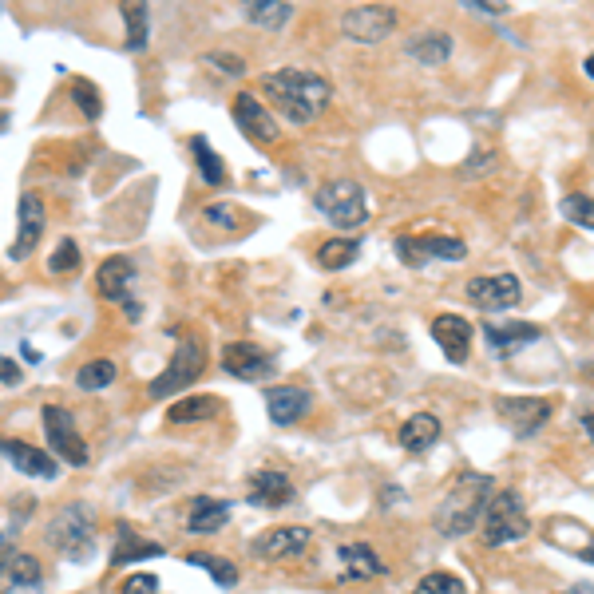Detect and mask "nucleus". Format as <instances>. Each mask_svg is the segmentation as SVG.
Here are the masks:
<instances>
[{"label":"nucleus","mask_w":594,"mask_h":594,"mask_svg":"<svg viewBox=\"0 0 594 594\" xmlns=\"http://www.w3.org/2000/svg\"><path fill=\"white\" fill-rule=\"evenodd\" d=\"M583 432L591 436V444H594V412H583Z\"/></svg>","instance_id":"45"},{"label":"nucleus","mask_w":594,"mask_h":594,"mask_svg":"<svg viewBox=\"0 0 594 594\" xmlns=\"http://www.w3.org/2000/svg\"><path fill=\"white\" fill-rule=\"evenodd\" d=\"M131 282H135V262L123 258V254L107 258L96 270V294L103 297V301H127Z\"/></svg>","instance_id":"22"},{"label":"nucleus","mask_w":594,"mask_h":594,"mask_svg":"<svg viewBox=\"0 0 594 594\" xmlns=\"http://www.w3.org/2000/svg\"><path fill=\"white\" fill-rule=\"evenodd\" d=\"M0 381H4V385H16V381H20V365L8 361V357H0Z\"/></svg>","instance_id":"42"},{"label":"nucleus","mask_w":594,"mask_h":594,"mask_svg":"<svg viewBox=\"0 0 594 594\" xmlns=\"http://www.w3.org/2000/svg\"><path fill=\"white\" fill-rule=\"evenodd\" d=\"M396 258L404 262V266H424V262H432V258H440V262H464L468 258V246L460 242V238H452V234H400L396 238Z\"/></svg>","instance_id":"9"},{"label":"nucleus","mask_w":594,"mask_h":594,"mask_svg":"<svg viewBox=\"0 0 594 594\" xmlns=\"http://www.w3.org/2000/svg\"><path fill=\"white\" fill-rule=\"evenodd\" d=\"M115 381V365L111 361H88V365H80V373H76V385L84 389V393H99V389H107Z\"/></svg>","instance_id":"35"},{"label":"nucleus","mask_w":594,"mask_h":594,"mask_svg":"<svg viewBox=\"0 0 594 594\" xmlns=\"http://www.w3.org/2000/svg\"><path fill=\"white\" fill-rule=\"evenodd\" d=\"M294 499V484H290V476L286 472H258L254 480H250V503H258V507H286Z\"/></svg>","instance_id":"23"},{"label":"nucleus","mask_w":594,"mask_h":594,"mask_svg":"<svg viewBox=\"0 0 594 594\" xmlns=\"http://www.w3.org/2000/svg\"><path fill=\"white\" fill-rule=\"evenodd\" d=\"M191 155H195V167L206 187H226V167H222V159L210 151V143H206L202 135L191 139Z\"/></svg>","instance_id":"31"},{"label":"nucleus","mask_w":594,"mask_h":594,"mask_svg":"<svg viewBox=\"0 0 594 594\" xmlns=\"http://www.w3.org/2000/svg\"><path fill=\"white\" fill-rule=\"evenodd\" d=\"M559 594H594V587L591 583H575V587H567V591H559Z\"/></svg>","instance_id":"44"},{"label":"nucleus","mask_w":594,"mask_h":594,"mask_svg":"<svg viewBox=\"0 0 594 594\" xmlns=\"http://www.w3.org/2000/svg\"><path fill=\"white\" fill-rule=\"evenodd\" d=\"M214 416H222V400L218 396H183L167 412L171 424H202V420H214Z\"/></svg>","instance_id":"27"},{"label":"nucleus","mask_w":594,"mask_h":594,"mask_svg":"<svg viewBox=\"0 0 594 594\" xmlns=\"http://www.w3.org/2000/svg\"><path fill=\"white\" fill-rule=\"evenodd\" d=\"M313 408V393L309 389H297V385H278V389H266V412L274 424H297L301 416H309Z\"/></svg>","instance_id":"19"},{"label":"nucleus","mask_w":594,"mask_h":594,"mask_svg":"<svg viewBox=\"0 0 594 594\" xmlns=\"http://www.w3.org/2000/svg\"><path fill=\"white\" fill-rule=\"evenodd\" d=\"M187 563H191V567H206L218 587H234V583H238V567H234L230 559H218V555H202V551H198V555H187Z\"/></svg>","instance_id":"34"},{"label":"nucleus","mask_w":594,"mask_h":594,"mask_svg":"<svg viewBox=\"0 0 594 594\" xmlns=\"http://www.w3.org/2000/svg\"><path fill=\"white\" fill-rule=\"evenodd\" d=\"M559 210L575 222V226H583V230H594V198L591 195H567L559 202Z\"/></svg>","instance_id":"37"},{"label":"nucleus","mask_w":594,"mask_h":594,"mask_svg":"<svg viewBox=\"0 0 594 594\" xmlns=\"http://www.w3.org/2000/svg\"><path fill=\"white\" fill-rule=\"evenodd\" d=\"M234 123L242 127L246 139L262 143V147L278 143V135H282V131H278V119L266 111L262 99H254L250 92H238V96H234Z\"/></svg>","instance_id":"15"},{"label":"nucleus","mask_w":594,"mask_h":594,"mask_svg":"<svg viewBox=\"0 0 594 594\" xmlns=\"http://www.w3.org/2000/svg\"><path fill=\"white\" fill-rule=\"evenodd\" d=\"M119 594H159V579H155V575H147V571L127 575V583H123V591Z\"/></svg>","instance_id":"40"},{"label":"nucleus","mask_w":594,"mask_h":594,"mask_svg":"<svg viewBox=\"0 0 594 594\" xmlns=\"http://www.w3.org/2000/svg\"><path fill=\"white\" fill-rule=\"evenodd\" d=\"M309 543H313V531L290 523V527H270V531H262L250 547H254V555L266 559V563H290V559L309 551Z\"/></svg>","instance_id":"11"},{"label":"nucleus","mask_w":594,"mask_h":594,"mask_svg":"<svg viewBox=\"0 0 594 594\" xmlns=\"http://www.w3.org/2000/svg\"><path fill=\"white\" fill-rule=\"evenodd\" d=\"M226 519H230V503H226V499L195 495V499L187 503L183 527H187L191 535H214V531H222V527H226Z\"/></svg>","instance_id":"20"},{"label":"nucleus","mask_w":594,"mask_h":594,"mask_svg":"<svg viewBox=\"0 0 594 594\" xmlns=\"http://www.w3.org/2000/svg\"><path fill=\"white\" fill-rule=\"evenodd\" d=\"M44 591V567L28 551H12L0 559V594H40Z\"/></svg>","instance_id":"16"},{"label":"nucleus","mask_w":594,"mask_h":594,"mask_svg":"<svg viewBox=\"0 0 594 594\" xmlns=\"http://www.w3.org/2000/svg\"><path fill=\"white\" fill-rule=\"evenodd\" d=\"M72 99H76V107H80L88 119H99V115H103V99H99L96 84H88V80H72Z\"/></svg>","instance_id":"38"},{"label":"nucleus","mask_w":594,"mask_h":594,"mask_svg":"<svg viewBox=\"0 0 594 594\" xmlns=\"http://www.w3.org/2000/svg\"><path fill=\"white\" fill-rule=\"evenodd\" d=\"M222 369L238 381H266V377H274V357L266 349H258L254 341H234L222 349Z\"/></svg>","instance_id":"14"},{"label":"nucleus","mask_w":594,"mask_h":594,"mask_svg":"<svg viewBox=\"0 0 594 594\" xmlns=\"http://www.w3.org/2000/svg\"><path fill=\"white\" fill-rule=\"evenodd\" d=\"M337 555H341V563H345V579L369 583V579L385 575V567H381V559L373 555V547H369V543H345Z\"/></svg>","instance_id":"25"},{"label":"nucleus","mask_w":594,"mask_h":594,"mask_svg":"<svg viewBox=\"0 0 594 594\" xmlns=\"http://www.w3.org/2000/svg\"><path fill=\"white\" fill-rule=\"evenodd\" d=\"M583 68H587V76L594 80V56H587V64H583Z\"/></svg>","instance_id":"49"},{"label":"nucleus","mask_w":594,"mask_h":594,"mask_svg":"<svg viewBox=\"0 0 594 594\" xmlns=\"http://www.w3.org/2000/svg\"><path fill=\"white\" fill-rule=\"evenodd\" d=\"M76 270H80V246L72 238H60L48 258V274H76Z\"/></svg>","instance_id":"36"},{"label":"nucleus","mask_w":594,"mask_h":594,"mask_svg":"<svg viewBox=\"0 0 594 594\" xmlns=\"http://www.w3.org/2000/svg\"><path fill=\"white\" fill-rule=\"evenodd\" d=\"M123 12V40H127V48L131 52H143L147 48V36H151V8L147 4H123L119 8Z\"/></svg>","instance_id":"30"},{"label":"nucleus","mask_w":594,"mask_h":594,"mask_svg":"<svg viewBox=\"0 0 594 594\" xmlns=\"http://www.w3.org/2000/svg\"><path fill=\"white\" fill-rule=\"evenodd\" d=\"M44 436H48V448L64 460V464H72V468H84L88 460H92V452H88V444H84V436L76 432V420H72V412L68 408H60V404H44Z\"/></svg>","instance_id":"7"},{"label":"nucleus","mask_w":594,"mask_h":594,"mask_svg":"<svg viewBox=\"0 0 594 594\" xmlns=\"http://www.w3.org/2000/svg\"><path fill=\"white\" fill-rule=\"evenodd\" d=\"M0 456H4L16 472L36 476V480H56V472H60V464H56L44 448H32V444L12 440V436H0Z\"/></svg>","instance_id":"18"},{"label":"nucleus","mask_w":594,"mask_h":594,"mask_svg":"<svg viewBox=\"0 0 594 594\" xmlns=\"http://www.w3.org/2000/svg\"><path fill=\"white\" fill-rule=\"evenodd\" d=\"M531 531V519H527V503L515 488L507 492H495L484 507V543L488 547H507L515 539H523Z\"/></svg>","instance_id":"3"},{"label":"nucleus","mask_w":594,"mask_h":594,"mask_svg":"<svg viewBox=\"0 0 594 594\" xmlns=\"http://www.w3.org/2000/svg\"><path fill=\"white\" fill-rule=\"evenodd\" d=\"M472 8H480V12H507V4H499V0H476Z\"/></svg>","instance_id":"43"},{"label":"nucleus","mask_w":594,"mask_h":594,"mask_svg":"<svg viewBox=\"0 0 594 594\" xmlns=\"http://www.w3.org/2000/svg\"><path fill=\"white\" fill-rule=\"evenodd\" d=\"M8 555H12V551H8V535L0 531V559H8Z\"/></svg>","instance_id":"47"},{"label":"nucleus","mask_w":594,"mask_h":594,"mask_svg":"<svg viewBox=\"0 0 594 594\" xmlns=\"http://www.w3.org/2000/svg\"><path fill=\"white\" fill-rule=\"evenodd\" d=\"M495 412H499V420H503L515 436H531V432H539V428L551 420L555 404H551L547 396H499V400H495Z\"/></svg>","instance_id":"10"},{"label":"nucleus","mask_w":594,"mask_h":594,"mask_svg":"<svg viewBox=\"0 0 594 594\" xmlns=\"http://www.w3.org/2000/svg\"><path fill=\"white\" fill-rule=\"evenodd\" d=\"M44 226H48V210H44V198L40 195H20L16 206V242L8 250V258H28L36 250V242L44 238Z\"/></svg>","instance_id":"13"},{"label":"nucleus","mask_w":594,"mask_h":594,"mask_svg":"<svg viewBox=\"0 0 594 594\" xmlns=\"http://www.w3.org/2000/svg\"><path fill=\"white\" fill-rule=\"evenodd\" d=\"M202 369H206V349H202V341H198V337H183L179 349L171 353V365L147 385V396H151V400H163V396L183 393L187 385H195L198 377H202Z\"/></svg>","instance_id":"5"},{"label":"nucleus","mask_w":594,"mask_h":594,"mask_svg":"<svg viewBox=\"0 0 594 594\" xmlns=\"http://www.w3.org/2000/svg\"><path fill=\"white\" fill-rule=\"evenodd\" d=\"M488 495H492V476L464 472L452 484V492L444 495L440 511H436V531H444V535H468L476 527V519H484Z\"/></svg>","instance_id":"2"},{"label":"nucleus","mask_w":594,"mask_h":594,"mask_svg":"<svg viewBox=\"0 0 594 594\" xmlns=\"http://www.w3.org/2000/svg\"><path fill=\"white\" fill-rule=\"evenodd\" d=\"M48 543L64 555V559H88L92 555V543H96V515L84 507V503H72L64 507L52 523H48Z\"/></svg>","instance_id":"4"},{"label":"nucleus","mask_w":594,"mask_h":594,"mask_svg":"<svg viewBox=\"0 0 594 594\" xmlns=\"http://www.w3.org/2000/svg\"><path fill=\"white\" fill-rule=\"evenodd\" d=\"M234 206L230 202H210L206 206V222H214V226H234Z\"/></svg>","instance_id":"41"},{"label":"nucleus","mask_w":594,"mask_h":594,"mask_svg":"<svg viewBox=\"0 0 594 594\" xmlns=\"http://www.w3.org/2000/svg\"><path fill=\"white\" fill-rule=\"evenodd\" d=\"M313 206L333 222V226H361L365 214H369V202H365V187L357 179H329L317 195Z\"/></svg>","instance_id":"6"},{"label":"nucleus","mask_w":594,"mask_h":594,"mask_svg":"<svg viewBox=\"0 0 594 594\" xmlns=\"http://www.w3.org/2000/svg\"><path fill=\"white\" fill-rule=\"evenodd\" d=\"M583 559H587V563H594V539H591V547H583Z\"/></svg>","instance_id":"48"},{"label":"nucleus","mask_w":594,"mask_h":594,"mask_svg":"<svg viewBox=\"0 0 594 594\" xmlns=\"http://www.w3.org/2000/svg\"><path fill=\"white\" fill-rule=\"evenodd\" d=\"M206 64H214L218 72H226V76H246V60L242 56H234V52H206L202 56Z\"/></svg>","instance_id":"39"},{"label":"nucleus","mask_w":594,"mask_h":594,"mask_svg":"<svg viewBox=\"0 0 594 594\" xmlns=\"http://www.w3.org/2000/svg\"><path fill=\"white\" fill-rule=\"evenodd\" d=\"M357 254H361V242L357 238H329V242L317 246V266L329 270V274H337V270L353 266Z\"/></svg>","instance_id":"28"},{"label":"nucleus","mask_w":594,"mask_h":594,"mask_svg":"<svg viewBox=\"0 0 594 594\" xmlns=\"http://www.w3.org/2000/svg\"><path fill=\"white\" fill-rule=\"evenodd\" d=\"M396 440H400L404 452H428V448L440 440V420H436L432 412H416V416H408V420L400 424Z\"/></svg>","instance_id":"24"},{"label":"nucleus","mask_w":594,"mask_h":594,"mask_svg":"<svg viewBox=\"0 0 594 594\" xmlns=\"http://www.w3.org/2000/svg\"><path fill=\"white\" fill-rule=\"evenodd\" d=\"M262 92L266 99H274V107L286 115V123H313L329 99H333V88L325 76L317 72H305V68H282V72H266L262 76Z\"/></svg>","instance_id":"1"},{"label":"nucleus","mask_w":594,"mask_h":594,"mask_svg":"<svg viewBox=\"0 0 594 594\" xmlns=\"http://www.w3.org/2000/svg\"><path fill=\"white\" fill-rule=\"evenodd\" d=\"M468 301L484 313L499 309H515L523 301V282L515 274H488V278H472L468 282Z\"/></svg>","instance_id":"12"},{"label":"nucleus","mask_w":594,"mask_h":594,"mask_svg":"<svg viewBox=\"0 0 594 594\" xmlns=\"http://www.w3.org/2000/svg\"><path fill=\"white\" fill-rule=\"evenodd\" d=\"M123 539H119V547H115V555H111V563L115 567H123V563H139V559H155V555H163V547L159 543H147V539H135L131 531H119Z\"/></svg>","instance_id":"32"},{"label":"nucleus","mask_w":594,"mask_h":594,"mask_svg":"<svg viewBox=\"0 0 594 594\" xmlns=\"http://www.w3.org/2000/svg\"><path fill=\"white\" fill-rule=\"evenodd\" d=\"M20 353H24V361H32V365H36V361H40V353H36V349H32V345H24V349H20Z\"/></svg>","instance_id":"46"},{"label":"nucleus","mask_w":594,"mask_h":594,"mask_svg":"<svg viewBox=\"0 0 594 594\" xmlns=\"http://www.w3.org/2000/svg\"><path fill=\"white\" fill-rule=\"evenodd\" d=\"M290 16H294V8L286 0H254V4H246V20L258 24V28H266V32L286 28Z\"/></svg>","instance_id":"29"},{"label":"nucleus","mask_w":594,"mask_h":594,"mask_svg":"<svg viewBox=\"0 0 594 594\" xmlns=\"http://www.w3.org/2000/svg\"><path fill=\"white\" fill-rule=\"evenodd\" d=\"M432 337L444 349V357L452 365H464L472 353V321H464L460 313H436L432 317Z\"/></svg>","instance_id":"17"},{"label":"nucleus","mask_w":594,"mask_h":594,"mask_svg":"<svg viewBox=\"0 0 594 594\" xmlns=\"http://www.w3.org/2000/svg\"><path fill=\"white\" fill-rule=\"evenodd\" d=\"M408 56L416 64H424V68H436V64H444L452 56V36L448 32H420V36L408 40Z\"/></svg>","instance_id":"26"},{"label":"nucleus","mask_w":594,"mask_h":594,"mask_svg":"<svg viewBox=\"0 0 594 594\" xmlns=\"http://www.w3.org/2000/svg\"><path fill=\"white\" fill-rule=\"evenodd\" d=\"M484 337H488L495 357H515L523 345L539 341V325H527V321H507V325H499V321H488V325H484Z\"/></svg>","instance_id":"21"},{"label":"nucleus","mask_w":594,"mask_h":594,"mask_svg":"<svg viewBox=\"0 0 594 594\" xmlns=\"http://www.w3.org/2000/svg\"><path fill=\"white\" fill-rule=\"evenodd\" d=\"M396 24H400V12L389 4H357V8L341 12V32H345V40H357V44L389 40Z\"/></svg>","instance_id":"8"},{"label":"nucleus","mask_w":594,"mask_h":594,"mask_svg":"<svg viewBox=\"0 0 594 594\" xmlns=\"http://www.w3.org/2000/svg\"><path fill=\"white\" fill-rule=\"evenodd\" d=\"M412 594H468V587H464V579L452 575V571H428V575L412 587Z\"/></svg>","instance_id":"33"}]
</instances>
